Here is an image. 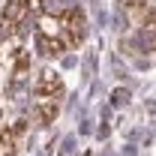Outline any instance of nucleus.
Here are the masks:
<instances>
[{
    "instance_id": "1",
    "label": "nucleus",
    "mask_w": 156,
    "mask_h": 156,
    "mask_svg": "<svg viewBox=\"0 0 156 156\" xmlns=\"http://www.w3.org/2000/svg\"><path fill=\"white\" fill-rule=\"evenodd\" d=\"M60 99H63V81H60V75L51 72V69L39 72L36 84H33V105H36V114H39L42 123H51L57 117Z\"/></svg>"
},
{
    "instance_id": "6",
    "label": "nucleus",
    "mask_w": 156,
    "mask_h": 156,
    "mask_svg": "<svg viewBox=\"0 0 156 156\" xmlns=\"http://www.w3.org/2000/svg\"><path fill=\"white\" fill-rule=\"evenodd\" d=\"M42 3V9H45V15H51V18H66L72 9H75V0H39Z\"/></svg>"
},
{
    "instance_id": "7",
    "label": "nucleus",
    "mask_w": 156,
    "mask_h": 156,
    "mask_svg": "<svg viewBox=\"0 0 156 156\" xmlns=\"http://www.w3.org/2000/svg\"><path fill=\"white\" fill-rule=\"evenodd\" d=\"M120 3L132 18H147L150 15V0H120Z\"/></svg>"
},
{
    "instance_id": "3",
    "label": "nucleus",
    "mask_w": 156,
    "mask_h": 156,
    "mask_svg": "<svg viewBox=\"0 0 156 156\" xmlns=\"http://www.w3.org/2000/svg\"><path fill=\"white\" fill-rule=\"evenodd\" d=\"M30 12V0H3V9H0V18L9 30H15L21 21L27 18Z\"/></svg>"
},
{
    "instance_id": "2",
    "label": "nucleus",
    "mask_w": 156,
    "mask_h": 156,
    "mask_svg": "<svg viewBox=\"0 0 156 156\" xmlns=\"http://www.w3.org/2000/svg\"><path fill=\"white\" fill-rule=\"evenodd\" d=\"M60 30L66 33V39H63L66 45H81V39L87 33V30H84V12H81V9H72V12L63 18Z\"/></svg>"
},
{
    "instance_id": "4",
    "label": "nucleus",
    "mask_w": 156,
    "mask_h": 156,
    "mask_svg": "<svg viewBox=\"0 0 156 156\" xmlns=\"http://www.w3.org/2000/svg\"><path fill=\"white\" fill-rule=\"evenodd\" d=\"M66 48V42L60 36H48V33H36V51L45 57H57L60 51Z\"/></svg>"
},
{
    "instance_id": "5",
    "label": "nucleus",
    "mask_w": 156,
    "mask_h": 156,
    "mask_svg": "<svg viewBox=\"0 0 156 156\" xmlns=\"http://www.w3.org/2000/svg\"><path fill=\"white\" fill-rule=\"evenodd\" d=\"M24 126H0V156H12Z\"/></svg>"
},
{
    "instance_id": "8",
    "label": "nucleus",
    "mask_w": 156,
    "mask_h": 156,
    "mask_svg": "<svg viewBox=\"0 0 156 156\" xmlns=\"http://www.w3.org/2000/svg\"><path fill=\"white\" fill-rule=\"evenodd\" d=\"M123 99H129V93H123V90H117V93H114V102H123Z\"/></svg>"
}]
</instances>
